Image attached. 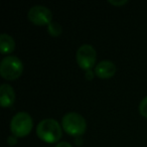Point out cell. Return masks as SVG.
I'll return each instance as SVG.
<instances>
[{"label": "cell", "instance_id": "cell-1", "mask_svg": "<svg viewBox=\"0 0 147 147\" xmlns=\"http://www.w3.org/2000/svg\"><path fill=\"white\" fill-rule=\"evenodd\" d=\"M61 127L55 119H43L36 127V134L41 140L47 143H55L61 137Z\"/></svg>", "mask_w": 147, "mask_h": 147}, {"label": "cell", "instance_id": "cell-2", "mask_svg": "<svg viewBox=\"0 0 147 147\" xmlns=\"http://www.w3.org/2000/svg\"><path fill=\"white\" fill-rule=\"evenodd\" d=\"M61 126L67 134L73 136H80L86 131L87 123L81 114L76 112H69L63 117Z\"/></svg>", "mask_w": 147, "mask_h": 147}, {"label": "cell", "instance_id": "cell-3", "mask_svg": "<svg viewBox=\"0 0 147 147\" xmlns=\"http://www.w3.org/2000/svg\"><path fill=\"white\" fill-rule=\"evenodd\" d=\"M22 61L15 55H7L0 63V75L6 80H15L22 74Z\"/></svg>", "mask_w": 147, "mask_h": 147}, {"label": "cell", "instance_id": "cell-4", "mask_svg": "<svg viewBox=\"0 0 147 147\" xmlns=\"http://www.w3.org/2000/svg\"><path fill=\"white\" fill-rule=\"evenodd\" d=\"M33 121L31 116L26 112H18L12 117L10 129L15 137H24L32 129Z\"/></svg>", "mask_w": 147, "mask_h": 147}, {"label": "cell", "instance_id": "cell-5", "mask_svg": "<svg viewBox=\"0 0 147 147\" xmlns=\"http://www.w3.org/2000/svg\"><path fill=\"white\" fill-rule=\"evenodd\" d=\"M77 63L83 69L90 71L96 63L97 53L91 45H83L77 51Z\"/></svg>", "mask_w": 147, "mask_h": 147}, {"label": "cell", "instance_id": "cell-6", "mask_svg": "<svg viewBox=\"0 0 147 147\" xmlns=\"http://www.w3.org/2000/svg\"><path fill=\"white\" fill-rule=\"evenodd\" d=\"M28 19L36 25H45L51 22V11L43 5H34L27 13Z\"/></svg>", "mask_w": 147, "mask_h": 147}, {"label": "cell", "instance_id": "cell-7", "mask_svg": "<svg viewBox=\"0 0 147 147\" xmlns=\"http://www.w3.org/2000/svg\"><path fill=\"white\" fill-rule=\"evenodd\" d=\"M116 73V65L111 61H102L97 63L95 67V74L101 79H109Z\"/></svg>", "mask_w": 147, "mask_h": 147}, {"label": "cell", "instance_id": "cell-8", "mask_svg": "<svg viewBox=\"0 0 147 147\" xmlns=\"http://www.w3.org/2000/svg\"><path fill=\"white\" fill-rule=\"evenodd\" d=\"M15 101V92L8 84H2L0 87V104L2 107H10Z\"/></svg>", "mask_w": 147, "mask_h": 147}, {"label": "cell", "instance_id": "cell-9", "mask_svg": "<svg viewBox=\"0 0 147 147\" xmlns=\"http://www.w3.org/2000/svg\"><path fill=\"white\" fill-rule=\"evenodd\" d=\"M15 49V41L12 36L7 33L0 35V51L1 53H9Z\"/></svg>", "mask_w": 147, "mask_h": 147}, {"label": "cell", "instance_id": "cell-10", "mask_svg": "<svg viewBox=\"0 0 147 147\" xmlns=\"http://www.w3.org/2000/svg\"><path fill=\"white\" fill-rule=\"evenodd\" d=\"M61 26L59 23L55 22V21H51L47 24V31L51 35H53V36H57L61 33Z\"/></svg>", "mask_w": 147, "mask_h": 147}, {"label": "cell", "instance_id": "cell-11", "mask_svg": "<svg viewBox=\"0 0 147 147\" xmlns=\"http://www.w3.org/2000/svg\"><path fill=\"white\" fill-rule=\"evenodd\" d=\"M139 111H140V114L143 117L147 118V96L143 98L140 104H139Z\"/></svg>", "mask_w": 147, "mask_h": 147}, {"label": "cell", "instance_id": "cell-12", "mask_svg": "<svg viewBox=\"0 0 147 147\" xmlns=\"http://www.w3.org/2000/svg\"><path fill=\"white\" fill-rule=\"evenodd\" d=\"M109 3H111L113 5H123L125 3H127V0H118V1H116V0H109Z\"/></svg>", "mask_w": 147, "mask_h": 147}, {"label": "cell", "instance_id": "cell-13", "mask_svg": "<svg viewBox=\"0 0 147 147\" xmlns=\"http://www.w3.org/2000/svg\"><path fill=\"white\" fill-rule=\"evenodd\" d=\"M55 147H73V145L69 142H65V141H61V142H59Z\"/></svg>", "mask_w": 147, "mask_h": 147}, {"label": "cell", "instance_id": "cell-14", "mask_svg": "<svg viewBox=\"0 0 147 147\" xmlns=\"http://www.w3.org/2000/svg\"><path fill=\"white\" fill-rule=\"evenodd\" d=\"M7 142H8L9 145H14L17 142V140L15 138V136H9L8 139H7Z\"/></svg>", "mask_w": 147, "mask_h": 147}]
</instances>
